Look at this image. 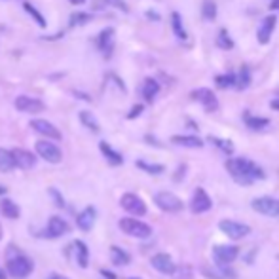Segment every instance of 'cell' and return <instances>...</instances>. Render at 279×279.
<instances>
[{"mask_svg":"<svg viewBox=\"0 0 279 279\" xmlns=\"http://www.w3.org/2000/svg\"><path fill=\"white\" fill-rule=\"evenodd\" d=\"M271 109H273V110H279V99H275V101H271Z\"/></svg>","mask_w":279,"mask_h":279,"instance_id":"46","label":"cell"},{"mask_svg":"<svg viewBox=\"0 0 279 279\" xmlns=\"http://www.w3.org/2000/svg\"><path fill=\"white\" fill-rule=\"evenodd\" d=\"M160 93V84L154 78H146L143 84V97L146 99V103L154 101V97Z\"/></svg>","mask_w":279,"mask_h":279,"instance_id":"27","label":"cell"},{"mask_svg":"<svg viewBox=\"0 0 279 279\" xmlns=\"http://www.w3.org/2000/svg\"><path fill=\"white\" fill-rule=\"evenodd\" d=\"M120 205H122L124 211H127L129 215H133V217H143V215H146V203L137 194H133V192H127V194L122 196Z\"/></svg>","mask_w":279,"mask_h":279,"instance_id":"5","label":"cell"},{"mask_svg":"<svg viewBox=\"0 0 279 279\" xmlns=\"http://www.w3.org/2000/svg\"><path fill=\"white\" fill-rule=\"evenodd\" d=\"M34 270L33 260L25 256V254L17 253L16 256H10L8 258V273L16 279H25L31 271Z\"/></svg>","mask_w":279,"mask_h":279,"instance_id":"3","label":"cell"},{"mask_svg":"<svg viewBox=\"0 0 279 279\" xmlns=\"http://www.w3.org/2000/svg\"><path fill=\"white\" fill-rule=\"evenodd\" d=\"M226 171L230 173V177L241 186H249L264 178L262 167H258L254 161L247 160V158H230L226 161Z\"/></svg>","mask_w":279,"mask_h":279,"instance_id":"1","label":"cell"},{"mask_svg":"<svg viewBox=\"0 0 279 279\" xmlns=\"http://www.w3.org/2000/svg\"><path fill=\"white\" fill-rule=\"evenodd\" d=\"M215 84L220 89H230V87H236V72H228V74H220L215 78Z\"/></svg>","mask_w":279,"mask_h":279,"instance_id":"32","label":"cell"},{"mask_svg":"<svg viewBox=\"0 0 279 279\" xmlns=\"http://www.w3.org/2000/svg\"><path fill=\"white\" fill-rule=\"evenodd\" d=\"M0 213H2L6 219L16 220V219H19L21 209H19V205H17L16 202H12V200H8V198H4V200L0 202Z\"/></svg>","mask_w":279,"mask_h":279,"instance_id":"22","label":"cell"},{"mask_svg":"<svg viewBox=\"0 0 279 279\" xmlns=\"http://www.w3.org/2000/svg\"><path fill=\"white\" fill-rule=\"evenodd\" d=\"M256 213L260 215H266V217H277L279 215V202L275 198H270V196H262V198H256L251 203Z\"/></svg>","mask_w":279,"mask_h":279,"instance_id":"9","label":"cell"},{"mask_svg":"<svg viewBox=\"0 0 279 279\" xmlns=\"http://www.w3.org/2000/svg\"><path fill=\"white\" fill-rule=\"evenodd\" d=\"M107 4H110V6H118V8H124V10H127L126 8V4L122 2V0H105Z\"/></svg>","mask_w":279,"mask_h":279,"instance_id":"41","label":"cell"},{"mask_svg":"<svg viewBox=\"0 0 279 279\" xmlns=\"http://www.w3.org/2000/svg\"><path fill=\"white\" fill-rule=\"evenodd\" d=\"M95 46L109 59L110 55H112V50H114V31L112 29H105L103 33H99V36L95 38Z\"/></svg>","mask_w":279,"mask_h":279,"instance_id":"16","label":"cell"},{"mask_svg":"<svg viewBox=\"0 0 279 279\" xmlns=\"http://www.w3.org/2000/svg\"><path fill=\"white\" fill-rule=\"evenodd\" d=\"M95 217H97V211L93 207H85L84 211L76 217L78 228L84 230V232H89L93 228V224H95Z\"/></svg>","mask_w":279,"mask_h":279,"instance_id":"20","label":"cell"},{"mask_svg":"<svg viewBox=\"0 0 279 279\" xmlns=\"http://www.w3.org/2000/svg\"><path fill=\"white\" fill-rule=\"evenodd\" d=\"M192 99L198 103H202V107L207 110V112L219 110V99H217V95H215L211 89H207V87H200V89L192 91Z\"/></svg>","mask_w":279,"mask_h":279,"instance_id":"10","label":"cell"},{"mask_svg":"<svg viewBox=\"0 0 279 279\" xmlns=\"http://www.w3.org/2000/svg\"><path fill=\"white\" fill-rule=\"evenodd\" d=\"M16 167L14 163V156H12V150H6V148H0V171L2 173H8Z\"/></svg>","mask_w":279,"mask_h":279,"instance_id":"30","label":"cell"},{"mask_svg":"<svg viewBox=\"0 0 279 279\" xmlns=\"http://www.w3.org/2000/svg\"><path fill=\"white\" fill-rule=\"evenodd\" d=\"M202 16L207 21H215L217 19V4H215V0H203Z\"/></svg>","mask_w":279,"mask_h":279,"instance_id":"34","label":"cell"},{"mask_svg":"<svg viewBox=\"0 0 279 279\" xmlns=\"http://www.w3.org/2000/svg\"><path fill=\"white\" fill-rule=\"evenodd\" d=\"M50 194L55 198V205H57V207H65V200H63V196H61L55 188H50Z\"/></svg>","mask_w":279,"mask_h":279,"instance_id":"40","label":"cell"},{"mask_svg":"<svg viewBox=\"0 0 279 279\" xmlns=\"http://www.w3.org/2000/svg\"><path fill=\"white\" fill-rule=\"evenodd\" d=\"M0 279H8V277H6V271H4V270H0Z\"/></svg>","mask_w":279,"mask_h":279,"instance_id":"49","label":"cell"},{"mask_svg":"<svg viewBox=\"0 0 279 279\" xmlns=\"http://www.w3.org/2000/svg\"><path fill=\"white\" fill-rule=\"evenodd\" d=\"M36 154H38L42 160L48 161V163H59V161L63 160L61 148L55 143H51V141H38V143H36Z\"/></svg>","mask_w":279,"mask_h":279,"instance_id":"6","label":"cell"},{"mask_svg":"<svg viewBox=\"0 0 279 279\" xmlns=\"http://www.w3.org/2000/svg\"><path fill=\"white\" fill-rule=\"evenodd\" d=\"M277 95H279V89H277Z\"/></svg>","mask_w":279,"mask_h":279,"instance_id":"51","label":"cell"},{"mask_svg":"<svg viewBox=\"0 0 279 279\" xmlns=\"http://www.w3.org/2000/svg\"><path fill=\"white\" fill-rule=\"evenodd\" d=\"M270 8H271V10H275V12H277V10H279V0H271Z\"/></svg>","mask_w":279,"mask_h":279,"instance_id":"44","label":"cell"},{"mask_svg":"<svg viewBox=\"0 0 279 279\" xmlns=\"http://www.w3.org/2000/svg\"><path fill=\"white\" fill-rule=\"evenodd\" d=\"M0 239H2V226H0Z\"/></svg>","mask_w":279,"mask_h":279,"instance_id":"50","label":"cell"},{"mask_svg":"<svg viewBox=\"0 0 279 279\" xmlns=\"http://www.w3.org/2000/svg\"><path fill=\"white\" fill-rule=\"evenodd\" d=\"M219 228L222 234H226L230 239H243L251 234V228L243 224V222H236V220H220Z\"/></svg>","mask_w":279,"mask_h":279,"instance_id":"7","label":"cell"},{"mask_svg":"<svg viewBox=\"0 0 279 279\" xmlns=\"http://www.w3.org/2000/svg\"><path fill=\"white\" fill-rule=\"evenodd\" d=\"M31 127H33L36 133H40V135L48 137V141H59L61 139V131L57 127L50 124L48 120H31Z\"/></svg>","mask_w":279,"mask_h":279,"instance_id":"14","label":"cell"},{"mask_svg":"<svg viewBox=\"0 0 279 279\" xmlns=\"http://www.w3.org/2000/svg\"><path fill=\"white\" fill-rule=\"evenodd\" d=\"M171 25H173V33H175V36H177L178 40H180V42H186V40H188V34H186V31H184L182 17H180L178 12H173V14H171Z\"/></svg>","mask_w":279,"mask_h":279,"instance_id":"25","label":"cell"},{"mask_svg":"<svg viewBox=\"0 0 279 279\" xmlns=\"http://www.w3.org/2000/svg\"><path fill=\"white\" fill-rule=\"evenodd\" d=\"M211 198L209 194L203 190V188H196L194 196H192V202H190V211L194 215H202V213H207L211 209Z\"/></svg>","mask_w":279,"mask_h":279,"instance_id":"11","label":"cell"},{"mask_svg":"<svg viewBox=\"0 0 279 279\" xmlns=\"http://www.w3.org/2000/svg\"><path fill=\"white\" fill-rule=\"evenodd\" d=\"M217 46L222 48V50H232V48H234V40L230 38V34L226 29H220L219 36H217Z\"/></svg>","mask_w":279,"mask_h":279,"instance_id":"35","label":"cell"},{"mask_svg":"<svg viewBox=\"0 0 279 279\" xmlns=\"http://www.w3.org/2000/svg\"><path fill=\"white\" fill-rule=\"evenodd\" d=\"M239 256V247L236 245H217L213 249V260L217 266H230Z\"/></svg>","mask_w":279,"mask_h":279,"instance_id":"8","label":"cell"},{"mask_svg":"<svg viewBox=\"0 0 279 279\" xmlns=\"http://www.w3.org/2000/svg\"><path fill=\"white\" fill-rule=\"evenodd\" d=\"M85 0H70V4H74V6H82Z\"/></svg>","mask_w":279,"mask_h":279,"instance_id":"45","label":"cell"},{"mask_svg":"<svg viewBox=\"0 0 279 279\" xmlns=\"http://www.w3.org/2000/svg\"><path fill=\"white\" fill-rule=\"evenodd\" d=\"M154 270H158L160 273H165V275H173L175 270H177V264L173 262V258H171L167 253H158L152 256V260H150Z\"/></svg>","mask_w":279,"mask_h":279,"instance_id":"13","label":"cell"},{"mask_svg":"<svg viewBox=\"0 0 279 279\" xmlns=\"http://www.w3.org/2000/svg\"><path fill=\"white\" fill-rule=\"evenodd\" d=\"M154 203L165 213H178L182 211V207H184L182 200L173 194V192H158L154 196Z\"/></svg>","mask_w":279,"mask_h":279,"instance_id":"4","label":"cell"},{"mask_svg":"<svg viewBox=\"0 0 279 279\" xmlns=\"http://www.w3.org/2000/svg\"><path fill=\"white\" fill-rule=\"evenodd\" d=\"M70 232V224L63 217H51L48 220V226H46V236L48 237H63Z\"/></svg>","mask_w":279,"mask_h":279,"instance_id":"15","label":"cell"},{"mask_svg":"<svg viewBox=\"0 0 279 279\" xmlns=\"http://www.w3.org/2000/svg\"><path fill=\"white\" fill-rule=\"evenodd\" d=\"M277 258H279V256H277Z\"/></svg>","mask_w":279,"mask_h":279,"instance_id":"52","label":"cell"},{"mask_svg":"<svg viewBox=\"0 0 279 279\" xmlns=\"http://www.w3.org/2000/svg\"><path fill=\"white\" fill-rule=\"evenodd\" d=\"M101 275L105 279H118L116 275H114V273H112V271H109V270H101Z\"/></svg>","mask_w":279,"mask_h":279,"instance_id":"42","label":"cell"},{"mask_svg":"<svg viewBox=\"0 0 279 279\" xmlns=\"http://www.w3.org/2000/svg\"><path fill=\"white\" fill-rule=\"evenodd\" d=\"M171 143L178 144V146H186V148H202L203 141L196 135H173Z\"/></svg>","mask_w":279,"mask_h":279,"instance_id":"21","label":"cell"},{"mask_svg":"<svg viewBox=\"0 0 279 279\" xmlns=\"http://www.w3.org/2000/svg\"><path fill=\"white\" fill-rule=\"evenodd\" d=\"M202 273L207 279H236V271L228 266H203Z\"/></svg>","mask_w":279,"mask_h":279,"instance_id":"18","label":"cell"},{"mask_svg":"<svg viewBox=\"0 0 279 279\" xmlns=\"http://www.w3.org/2000/svg\"><path fill=\"white\" fill-rule=\"evenodd\" d=\"M144 110V107L143 105H135V107H133V109L129 110V114H127V120H135L137 116H139V114H141V112H143Z\"/></svg>","mask_w":279,"mask_h":279,"instance_id":"39","label":"cell"},{"mask_svg":"<svg viewBox=\"0 0 279 279\" xmlns=\"http://www.w3.org/2000/svg\"><path fill=\"white\" fill-rule=\"evenodd\" d=\"M184 169H186V165H180V169H178V175H175V180H180V177H182Z\"/></svg>","mask_w":279,"mask_h":279,"instance_id":"43","label":"cell"},{"mask_svg":"<svg viewBox=\"0 0 279 279\" xmlns=\"http://www.w3.org/2000/svg\"><path fill=\"white\" fill-rule=\"evenodd\" d=\"M23 8L27 10V14L33 17V19L36 21V23H38V25H40V27H46V19H44V16L40 14V12H38V10L34 8L33 4H29V2H25V4H23Z\"/></svg>","mask_w":279,"mask_h":279,"instance_id":"37","label":"cell"},{"mask_svg":"<svg viewBox=\"0 0 279 279\" xmlns=\"http://www.w3.org/2000/svg\"><path fill=\"white\" fill-rule=\"evenodd\" d=\"M243 120H245L247 127H249V129H254V131H260V129L270 126V120L268 118H262V116H251L249 112L243 114Z\"/></svg>","mask_w":279,"mask_h":279,"instance_id":"26","label":"cell"},{"mask_svg":"<svg viewBox=\"0 0 279 279\" xmlns=\"http://www.w3.org/2000/svg\"><path fill=\"white\" fill-rule=\"evenodd\" d=\"M78 116H80V122H82L89 131H93V133H99V131H101V127H99V124H97V120H95V116H93L91 112L82 110Z\"/></svg>","mask_w":279,"mask_h":279,"instance_id":"31","label":"cell"},{"mask_svg":"<svg viewBox=\"0 0 279 279\" xmlns=\"http://www.w3.org/2000/svg\"><path fill=\"white\" fill-rule=\"evenodd\" d=\"M277 25V17L275 16H268L262 19V23L258 27V34H256V38H258V44H268L271 38V33H273V29Z\"/></svg>","mask_w":279,"mask_h":279,"instance_id":"19","label":"cell"},{"mask_svg":"<svg viewBox=\"0 0 279 279\" xmlns=\"http://www.w3.org/2000/svg\"><path fill=\"white\" fill-rule=\"evenodd\" d=\"M277 217H279V215H277Z\"/></svg>","mask_w":279,"mask_h":279,"instance_id":"53","label":"cell"},{"mask_svg":"<svg viewBox=\"0 0 279 279\" xmlns=\"http://www.w3.org/2000/svg\"><path fill=\"white\" fill-rule=\"evenodd\" d=\"M12 156H14L16 167H19V169H33L36 165V156L33 152H29V150H25V148H14Z\"/></svg>","mask_w":279,"mask_h":279,"instance_id":"17","label":"cell"},{"mask_svg":"<svg viewBox=\"0 0 279 279\" xmlns=\"http://www.w3.org/2000/svg\"><path fill=\"white\" fill-rule=\"evenodd\" d=\"M17 110H21V112H27V114H38V112H42L46 107H44V103L40 99H34V97H27V95H19L16 101H14Z\"/></svg>","mask_w":279,"mask_h":279,"instance_id":"12","label":"cell"},{"mask_svg":"<svg viewBox=\"0 0 279 279\" xmlns=\"http://www.w3.org/2000/svg\"><path fill=\"white\" fill-rule=\"evenodd\" d=\"M137 167H139V169H143V171H146L148 175H161V173L165 171V167H163L161 163H148V161H144V160L137 161Z\"/></svg>","mask_w":279,"mask_h":279,"instance_id":"33","label":"cell"},{"mask_svg":"<svg viewBox=\"0 0 279 279\" xmlns=\"http://www.w3.org/2000/svg\"><path fill=\"white\" fill-rule=\"evenodd\" d=\"M72 247H74V251H76L78 266H80V268H87V264H89V251H87V245H85L84 241L76 239V241L72 243Z\"/></svg>","mask_w":279,"mask_h":279,"instance_id":"24","label":"cell"},{"mask_svg":"<svg viewBox=\"0 0 279 279\" xmlns=\"http://www.w3.org/2000/svg\"><path fill=\"white\" fill-rule=\"evenodd\" d=\"M91 19L89 14H72L70 16V21H68V27H76V25H84Z\"/></svg>","mask_w":279,"mask_h":279,"instance_id":"38","label":"cell"},{"mask_svg":"<svg viewBox=\"0 0 279 279\" xmlns=\"http://www.w3.org/2000/svg\"><path fill=\"white\" fill-rule=\"evenodd\" d=\"M249 84H251V70H249L247 65H243V67L239 68V72L236 74V89L243 91V89L249 87Z\"/></svg>","mask_w":279,"mask_h":279,"instance_id":"29","label":"cell"},{"mask_svg":"<svg viewBox=\"0 0 279 279\" xmlns=\"http://www.w3.org/2000/svg\"><path fill=\"white\" fill-rule=\"evenodd\" d=\"M217 148H220L224 154H232L234 152V143L232 141H228V139H219V137H211L209 139Z\"/></svg>","mask_w":279,"mask_h":279,"instance_id":"36","label":"cell"},{"mask_svg":"<svg viewBox=\"0 0 279 279\" xmlns=\"http://www.w3.org/2000/svg\"><path fill=\"white\" fill-rule=\"evenodd\" d=\"M6 192H8V188H6V186H2V184H0V196H4V194H6Z\"/></svg>","mask_w":279,"mask_h":279,"instance_id":"47","label":"cell"},{"mask_svg":"<svg viewBox=\"0 0 279 279\" xmlns=\"http://www.w3.org/2000/svg\"><path fill=\"white\" fill-rule=\"evenodd\" d=\"M99 148H101L103 156L107 158V161H109L110 165H122V163H124V156H122L120 152H116L109 143L103 141V143L99 144Z\"/></svg>","mask_w":279,"mask_h":279,"instance_id":"23","label":"cell"},{"mask_svg":"<svg viewBox=\"0 0 279 279\" xmlns=\"http://www.w3.org/2000/svg\"><path fill=\"white\" fill-rule=\"evenodd\" d=\"M110 258H112V262L116 264V266H127L129 260H131V256L118 245L110 247Z\"/></svg>","mask_w":279,"mask_h":279,"instance_id":"28","label":"cell"},{"mask_svg":"<svg viewBox=\"0 0 279 279\" xmlns=\"http://www.w3.org/2000/svg\"><path fill=\"white\" fill-rule=\"evenodd\" d=\"M118 226L124 234H127V236H131V237H137V239H146V237L152 236V228H150L146 222H143V220L126 217V219L120 220Z\"/></svg>","mask_w":279,"mask_h":279,"instance_id":"2","label":"cell"},{"mask_svg":"<svg viewBox=\"0 0 279 279\" xmlns=\"http://www.w3.org/2000/svg\"><path fill=\"white\" fill-rule=\"evenodd\" d=\"M50 279H67V277H63V275H57V273H53Z\"/></svg>","mask_w":279,"mask_h":279,"instance_id":"48","label":"cell"}]
</instances>
